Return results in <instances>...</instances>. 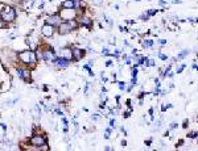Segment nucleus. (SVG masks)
<instances>
[{
  "label": "nucleus",
  "mask_w": 198,
  "mask_h": 151,
  "mask_svg": "<svg viewBox=\"0 0 198 151\" xmlns=\"http://www.w3.org/2000/svg\"><path fill=\"white\" fill-rule=\"evenodd\" d=\"M61 8L62 9H75L74 0H63L61 3Z\"/></svg>",
  "instance_id": "13"
},
{
  "label": "nucleus",
  "mask_w": 198,
  "mask_h": 151,
  "mask_svg": "<svg viewBox=\"0 0 198 151\" xmlns=\"http://www.w3.org/2000/svg\"><path fill=\"white\" fill-rule=\"evenodd\" d=\"M102 54H103L104 57H107V55H111V53H110V50H108V47H107V46H104V47L102 49Z\"/></svg>",
  "instance_id": "30"
},
{
  "label": "nucleus",
  "mask_w": 198,
  "mask_h": 151,
  "mask_svg": "<svg viewBox=\"0 0 198 151\" xmlns=\"http://www.w3.org/2000/svg\"><path fill=\"white\" fill-rule=\"evenodd\" d=\"M99 108H101V109H104V108H106V100H104V101H102V103L99 104Z\"/></svg>",
  "instance_id": "44"
},
{
  "label": "nucleus",
  "mask_w": 198,
  "mask_h": 151,
  "mask_svg": "<svg viewBox=\"0 0 198 151\" xmlns=\"http://www.w3.org/2000/svg\"><path fill=\"white\" fill-rule=\"evenodd\" d=\"M153 151H157V150H153Z\"/></svg>",
  "instance_id": "57"
},
{
  "label": "nucleus",
  "mask_w": 198,
  "mask_h": 151,
  "mask_svg": "<svg viewBox=\"0 0 198 151\" xmlns=\"http://www.w3.org/2000/svg\"><path fill=\"white\" fill-rule=\"evenodd\" d=\"M29 145L33 146V147H40L42 145H46L48 143V138H46V134L44 133H33L31 135V138L28 139Z\"/></svg>",
  "instance_id": "4"
},
{
  "label": "nucleus",
  "mask_w": 198,
  "mask_h": 151,
  "mask_svg": "<svg viewBox=\"0 0 198 151\" xmlns=\"http://www.w3.org/2000/svg\"><path fill=\"white\" fill-rule=\"evenodd\" d=\"M122 54H123V53H122V50H119V49H115L114 53H111V57H114V58H116V59H118V58L122 57Z\"/></svg>",
  "instance_id": "20"
},
{
  "label": "nucleus",
  "mask_w": 198,
  "mask_h": 151,
  "mask_svg": "<svg viewBox=\"0 0 198 151\" xmlns=\"http://www.w3.org/2000/svg\"><path fill=\"white\" fill-rule=\"evenodd\" d=\"M111 133H112V129L110 128V126L104 129V135H103L104 139H110V138H111Z\"/></svg>",
  "instance_id": "18"
},
{
  "label": "nucleus",
  "mask_w": 198,
  "mask_h": 151,
  "mask_svg": "<svg viewBox=\"0 0 198 151\" xmlns=\"http://www.w3.org/2000/svg\"><path fill=\"white\" fill-rule=\"evenodd\" d=\"M131 84L132 86H138V78H131Z\"/></svg>",
  "instance_id": "37"
},
{
  "label": "nucleus",
  "mask_w": 198,
  "mask_h": 151,
  "mask_svg": "<svg viewBox=\"0 0 198 151\" xmlns=\"http://www.w3.org/2000/svg\"><path fill=\"white\" fill-rule=\"evenodd\" d=\"M197 57H198V53H197Z\"/></svg>",
  "instance_id": "58"
},
{
  "label": "nucleus",
  "mask_w": 198,
  "mask_h": 151,
  "mask_svg": "<svg viewBox=\"0 0 198 151\" xmlns=\"http://www.w3.org/2000/svg\"><path fill=\"white\" fill-rule=\"evenodd\" d=\"M122 146H123V147H124V146H127V141H126V139L122 141Z\"/></svg>",
  "instance_id": "52"
},
{
  "label": "nucleus",
  "mask_w": 198,
  "mask_h": 151,
  "mask_svg": "<svg viewBox=\"0 0 198 151\" xmlns=\"http://www.w3.org/2000/svg\"><path fill=\"white\" fill-rule=\"evenodd\" d=\"M157 57H158V59H160V60H167L168 59V55L164 54V53H161V51L157 53Z\"/></svg>",
  "instance_id": "24"
},
{
  "label": "nucleus",
  "mask_w": 198,
  "mask_h": 151,
  "mask_svg": "<svg viewBox=\"0 0 198 151\" xmlns=\"http://www.w3.org/2000/svg\"><path fill=\"white\" fill-rule=\"evenodd\" d=\"M149 19H151V16H149L148 13H147V11L144 12L143 14H140V20H143V21H148Z\"/></svg>",
  "instance_id": "23"
},
{
  "label": "nucleus",
  "mask_w": 198,
  "mask_h": 151,
  "mask_svg": "<svg viewBox=\"0 0 198 151\" xmlns=\"http://www.w3.org/2000/svg\"><path fill=\"white\" fill-rule=\"evenodd\" d=\"M115 40H116V38H115V37H110L108 43H110V45H115Z\"/></svg>",
  "instance_id": "42"
},
{
  "label": "nucleus",
  "mask_w": 198,
  "mask_h": 151,
  "mask_svg": "<svg viewBox=\"0 0 198 151\" xmlns=\"http://www.w3.org/2000/svg\"><path fill=\"white\" fill-rule=\"evenodd\" d=\"M178 128V124L177 122H172L169 125V130H174V129H177Z\"/></svg>",
  "instance_id": "34"
},
{
  "label": "nucleus",
  "mask_w": 198,
  "mask_h": 151,
  "mask_svg": "<svg viewBox=\"0 0 198 151\" xmlns=\"http://www.w3.org/2000/svg\"><path fill=\"white\" fill-rule=\"evenodd\" d=\"M102 117H101V114H98V113H95V114H92L91 116V120L94 121V122H97V121H99L101 120Z\"/></svg>",
  "instance_id": "31"
},
{
  "label": "nucleus",
  "mask_w": 198,
  "mask_h": 151,
  "mask_svg": "<svg viewBox=\"0 0 198 151\" xmlns=\"http://www.w3.org/2000/svg\"><path fill=\"white\" fill-rule=\"evenodd\" d=\"M174 74H176V72H172V71H170L169 74H168V76H167V78H169V79H172V78L174 76Z\"/></svg>",
  "instance_id": "47"
},
{
  "label": "nucleus",
  "mask_w": 198,
  "mask_h": 151,
  "mask_svg": "<svg viewBox=\"0 0 198 151\" xmlns=\"http://www.w3.org/2000/svg\"><path fill=\"white\" fill-rule=\"evenodd\" d=\"M161 124H163V120H161V118L156 120L155 122H153V129H152V130H153V131H157L158 129L161 128Z\"/></svg>",
  "instance_id": "16"
},
{
  "label": "nucleus",
  "mask_w": 198,
  "mask_h": 151,
  "mask_svg": "<svg viewBox=\"0 0 198 151\" xmlns=\"http://www.w3.org/2000/svg\"><path fill=\"white\" fill-rule=\"evenodd\" d=\"M192 69H193V70H197V71H198V65H197V63H193V65H192Z\"/></svg>",
  "instance_id": "48"
},
{
  "label": "nucleus",
  "mask_w": 198,
  "mask_h": 151,
  "mask_svg": "<svg viewBox=\"0 0 198 151\" xmlns=\"http://www.w3.org/2000/svg\"><path fill=\"white\" fill-rule=\"evenodd\" d=\"M57 55L65 58V59H67V60H73V47H70V46H63V47H61L60 50H58Z\"/></svg>",
  "instance_id": "10"
},
{
  "label": "nucleus",
  "mask_w": 198,
  "mask_h": 151,
  "mask_svg": "<svg viewBox=\"0 0 198 151\" xmlns=\"http://www.w3.org/2000/svg\"><path fill=\"white\" fill-rule=\"evenodd\" d=\"M112 65H114V62H112V59H107V60H106V67H111Z\"/></svg>",
  "instance_id": "40"
},
{
  "label": "nucleus",
  "mask_w": 198,
  "mask_h": 151,
  "mask_svg": "<svg viewBox=\"0 0 198 151\" xmlns=\"http://www.w3.org/2000/svg\"><path fill=\"white\" fill-rule=\"evenodd\" d=\"M148 113H149V116H151V121H155V108H153V106L149 108Z\"/></svg>",
  "instance_id": "25"
},
{
  "label": "nucleus",
  "mask_w": 198,
  "mask_h": 151,
  "mask_svg": "<svg viewBox=\"0 0 198 151\" xmlns=\"http://www.w3.org/2000/svg\"><path fill=\"white\" fill-rule=\"evenodd\" d=\"M186 137H188V138H190V139H194V138H198V131H189Z\"/></svg>",
  "instance_id": "22"
},
{
  "label": "nucleus",
  "mask_w": 198,
  "mask_h": 151,
  "mask_svg": "<svg viewBox=\"0 0 198 151\" xmlns=\"http://www.w3.org/2000/svg\"><path fill=\"white\" fill-rule=\"evenodd\" d=\"M61 14L63 21H70V20H77L79 13L75 9H62L61 12H58Z\"/></svg>",
  "instance_id": "8"
},
{
  "label": "nucleus",
  "mask_w": 198,
  "mask_h": 151,
  "mask_svg": "<svg viewBox=\"0 0 198 151\" xmlns=\"http://www.w3.org/2000/svg\"><path fill=\"white\" fill-rule=\"evenodd\" d=\"M40 33H41V36H42L44 38H53L54 37V34L57 33V28L49 25V24H44V25L41 26Z\"/></svg>",
  "instance_id": "7"
},
{
  "label": "nucleus",
  "mask_w": 198,
  "mask_h": 151,
  "mask_svg": "<svg viewBox=\"0 0 198 151\" xmlns=\"http://www.w3.org/2000/svg\"><path fill=\"white\" fill-rule=\"evenodd\" d=\"M104 151H111V148H110V146H106V147H104Z\"/></svg>",
  "instance_id": "54"
},
{
  "label": "nucleus",
  "mask_w": 198,
  "mask_h": 151,
  "mask_svg": "<svg viewBox=\"0 0 198 151\" xmlns=\"http://www.w3.org/2000/svg\"><path fill=\"white\" fill-rule=\"evenodd\" d=\"M110 128L112 129V130H114L115 128H116V120H115V118H110Z\"/></svg>",
  "instance_id": "29"
},
{
  "label": "nucleus",
  "mask_w": 198,
  "mask_h": 151,
  "mask_svg": "<svg viewBox=\"0 0 198 151\" xmlns=\"http://www.w3.org/2000/svg\"><path fill=\"white\" fill-rule=\"evenodd\" d=\"M145 95H147L145 92H144V91H141L140 93L138 95V99H139V100H144V97H145Z\"/></svg>",
  "instance_id": "36"
},
{
  "label": "nucleus",
  "mask_w": 198,
  "mask_h": 151,
  "mask_svg": "<svg viewBox=\"0 0 198 151\" xmlns=\"http://www.w3.org/2000/svg\"><path fill=\"white\" fill-rule=\"evenodd\" d=\"M70 62L72 60H67V59H65V58H62V57H58L57 55V59L54 60V67L57 70H65V69H67L70 66Z\"/></svg>",
  "instance_id": "11"
},
{
  "label": "nucleus",
  "mask_w": 198,
  "mask_h": 151,
  "mask_svg": "<svg viewBox=\"0 0 198 151\" xmlns=\"http://www.w3.org/2000/svg\"><path fill=\"white\" fill-rule=\"evenodd\" d=\"M32 148H33V151H49V145L46 143V145H42L40 147H33L32 146Z\"/></svg>",
  "instance_id": "17"
},
{
  "label": "nucleus",
  "mask_w": 198,
  "mask_h": 151,
  "mask_svg": "<svg viewBox=\"0 0 198 151\" xmlns=\"http://www.w3.org/2000/svg\"><path fill=\"white\" fill-rule=\"evenodd\" d=\"M185 69H186V65H185V63H181L177 69H176V74H182V71H184Z\"/></svg>",
  "instance_id": "21"
},
{
  "label": "nucleus",
  "mask_w": 198,
  "mask_h": 151,
  "mask_svg": "<svg viewBox=\"0 0 198 151\" xmlns=\"http://www.w3.org/2000/svg\"><path fill=\"white\" fill-rule=\"evenodd\" d=\"M184 143H185L184 139H180L177 143H176V147H178V146H184Z\"/></svg>",
  "instance_id": "43"
},
{
  "label": "nucleus",
  "mask_w": 198,
  "mask_h": 151,
  "mask_svg": "<svg viewBox=\"0 0 198 151\" xmlns=\"http://www.w3.org/2000/svg\"><path fill=\"white\" fill-rule=\"evenodd\" d=\"M120 131H122V133L124 134V135H127V131H126V129H124L123 126H120Z\"/></svg>",
  "instance_id": "49"
},
{
  "label": "nucleus",
  "mask_w": 198,
  "mask_h": 151,
  "mask_svg": "<svg viewBox=\"0 0 198 151\" xmlns=\"http://www.w3.org/2000/svg\"><path fill=\"white\" fill-rule=\"evenodd\" d=\"M78 28H79V24H78L77 20L62 21V24L57 28V33L60 36H66V34H70L72 32L78 30Z\"/></svg>",
  "instance_id": "2"
},
{
  "label": "nucleus",
  "mask_w": 198,
  "mask_h": 151,
  "mask_svg": "<svg viewBox=\"0 0 198 151\" xmlns=\"http://www.w3.org/2000/svg\"><path fill=\"white\" fill-rule=\"evenodd\" d=\"M135 1H141V0H135Z\"/></svg>",
  "instance_id": "56"
},
{
  "label": "nucleus",
  "mask_w": 198,
  "mask_h": 151,
  "mask_svg": "<svg viewBox=\"0 0 198 151\" xmlns=\"http://www.w3.org/2000/svg\"><path fill=\"white\" fill-rule=\"evenodd\" d=\"M167 43H168L167 40H158V45H160V46H165Z\"/></svg>",
  "instance_id": "39"
},
{
  "label": "nucleus",
  "mask_w": 198,
  "mask_h": 151,
  "mask_svg": "<svg viewBox=\"0 0 198 151\" xmlns=\"http://www.w3.org/2000/svg\"><path fill=\"white\" fill-rule=\"evenodd\" d=\"M118 87H119V89H120L122 92L123 91H127V83L126 82H123V80H122V82H118Z\"/></svg>",
  "instance_id": "19"
},
{
  "label": "nucleus",
  "mask_w": 198,
  "mask_h": 151,
  "mask_svg": "<svg viewBox=\"0 0 198 151\" xmlns=\"http://www.w3.org/2000/svg\"><path fill=\"white\" fill-rule=\"evenodd\" d=\"M16 72H17V76L20 78L21 80H24L25 83L32 82V74L28 67H25V66H17V67H16Z\"/></svg>",
  "instance_id": "5"
},
{
  "label": "nucleus",
  "mask_w": 198,
  "mask_h": 151,
  "mask_svg": "<svg viewBox=\"0 0 198 151\" xmlns=\"http://www.w3.org/2000/svg\"><path fill=\"white\" fill-rule=\"evenodd\" d=\"M170 3L172 4H181L182 3V0H170Z\"/></svg>",
  "instance_id": "45"
},
{
  "label": "nucleus",
  "mask_w": 198,
  "mask_h": 151,
  "mask_svg": "<svg viewBox=\"0 0 198 151\" xmlns=\"http://www.w3.org/2000/svg\"><path fill=\"white\" fill-rule=\"evenodd\" d=\"M168 3H169V0H158V4H160L163 8H165V7L168 5Z\"/></svg>",
  "instance_id": "32"
},
{
  "label": "nucleus",
  "mask_w": 198,
  "mask_h": 151,
  "mask_svg": "<svg viewBox=\"0 0 198 151\" xmlns=\"http://www.w3.org/2000/svg\"><path fill=\"white\" fill-rule=\"evenodd\" d=\"M131 112L132 111H126V112H123V118H129V116H131Z\"/></svg>",
  "instance_id": "33"
},
{
  "label": "nucleus",
  "mask_w": 198,
  "mask_h": 151,
  "mask_svg": "<svg viewBox=\"0 0 198 151\" xmlns=\"http://www.w3.org/2000/svg\"><path fill=\"white\" fill-rule=\"evenodd\" d=\"M170 108H173L172 104H163V106H161V112H165V111H168V109H170Z\"/></svg>",
  "instance_id": "28"
},
{
  "label": "nucleus",
  "mask_w": 198,
  "mask_h": 151,
  "mask_svg": "<svg viewBox=\"0 0 198 151\" xmlns=\"http://www.w3.org/2000/svg\"><path fill=\"white\" fill-rule=\"evenodd\" d=\"M188 126H189V120H184V122H182V129H188Z\"/></svg>",
  "instance_id": "38"
},
{
  "label": "nucleus",
  "mask_w": 198,
  "mask_h": 151,
  "mask_svg": "<svg viewBox=\"0 0 198 151\" xmlns=\"http://www.w3.org/2000/svg\"><path fill=\"white\" fill-rule=\"evenodd\" d=\"M155 87L156 88H161V83H160V79H158V78L155 79Z\"/></svg>",
  "instance_id": "35"
},
{
  "label": "nucleus",
  "mask_w": 198,
  "mask_h": 151,
  "mask_svg": "<svg viewBox=\"0 0 198 151\" xmlns=\"http://www.w3.org/2000/svg\"><path fill=\"white\" fill-rule=\"evenodd\" d=\"M123 45H124V46H129V42H128V41H124Z\"/></svg>",
  "instance_id": "55"
},
{
  "label": "nucleus",
  "mask_w": 198,
  "mask_h": 151,
  "mask_svg": "<svg viewBox=\"0 0 198 151\" xmlns=\"http://www.w3.org/2000/svg\"><path fill=\"white\" fill-rule=\"evenodd\" d=\"M17 17V13H16V9L13 7H9V5H6L3 7V9L0 11V20L6 23L7 25L8 24H12Z\"/></svg>",
  "instance_id": "3"
},
{
  "label": "nucleus",
  "mask_w": 198,
  "mask_h": 151,
  "mask_svg": "<svg viewBox=\"0 0 198 151\" xmlns=\"http://www.w3.org/2000/svg\"><path fill=\"white\" fill-rule=\"evenodd\" d=\"M35 113H36V117H40L41 116V108L38 104H36L35 105Z\"/></svg>",
  "instance_id": "26"
},
{
  "label": "nucleus",
  "mask_w": 198,
  "mask_h": 151,
  "mask_svg": "<svg viewBox=\"0 0 198 151\" xmlns=\"http://www.w3.org/2000/svg\"><path fill=\"white\" fill-rule=\"evenodd\" d=\"M141 45H143L144 49H151V47H153V45H155V41L153 40H143L141 41Z\"/></svg>",
  "instance_id": "15"
},
{
  "label": "nucleus",
  "mask_w": 198,
  "mask_h": 151,
  "mask_svg": "<svg viewBox=\"0 0 198 151\" xmlns=\"http://www.w3.org/2000/svg\"><path fill=\"white\" fill-rule=\"evenodd\" d=\"M78 24H79V26H85V28H87L89 30H91L92 26H94V21H92V19L90 17V16H87L86 13H82L78 16L77 19Z\"/></svg>",
  "instance_id": "6"
},
{
  "label": "nucleus",
  "mask_w": 198,
  "mask_h": 151,
  "mask_svg": "<svg viewBox=\"0 0 198 151\" xmlns=\"http://www.w3.org/2000/svg\"><path fill=\"white\" fill-rule=\"evenodd\" d=\"M164 137H169V130H167L165 133H164Z\"/></svg>",
  "instance_id": "53"
},
{
  "label": "nucleus",
  "mask_w": 198,
  "mask_h": 151,
  "mask_svg": "<svg viewBox=\"0 0 198 151\" xmlns=\"http://www.w3.org/2000/svg\"><path fill=\"white\" fill-rule=\"evenodd\" d=\"M6 25H7L6 23H3V21L0 20V30H1V29H3V28H4V26H6Z\"/></svg>",
  "instance_id": "46"
},
{
  "label": "nucleus",
  "mask_w": 198,
  "mask_h": 151,
  "mask_svg": "<svg viewBox=\"0 0 198 151\" xmlns=\"http://www.w3.org/2000/svg\"><path fill=\"white\" fill-rule=\"evenodd\" d=\"M62 17H61L60 13H53V14H49L48 17L45 19V24H49V25L54 26V28H58V26L62 24Z\"/></svg>",
  "instance_id": "9"
},
{
  "label": "nucleus",
  "mask_w": 198,
  "mask_h": 151,
  "mask_svg": "<svg viewBox=\"0 0 198 151\" xmlns=\"http://www.w3.org/2000/svg\"><path fill=\"white\" fill-rule=\"evenodd\" d=\"M119 30H120L122 33H127V30H128V29H127V28H124L123 25H119Z\"/></svg>",
  "instance_id": "41"
},
{
  "label": "nucleus",
  "mask_w": 198,
  "mask_h": 151,
  "mask_svg": "<svg viewBox=\"0 0 198 151\" xmlns=\"http://www.w3.org/2000/svg\"><path fill=\"white\" fill-rule=\"evenodd\" d=\"M145 145H147V146H151V145H152V139L145 141Z\"/></svg>",
  "instance_id": "50"
},
{
  "label": "nucleus",
  "mask_w": 198,
  "mask_h": 151,
  "mask_svg": "<svg viewBox=\"0 0 198 151\" xmlns=\"http://www.w3.org/2000/svg\"><path fill=\"white\" fill-rule=\"evenodd\" d=\"M147 13H148L151 17H152V16H156V14L158 13V11H157V9H153V8H152V9H148V11H147Z\"/></svg>",
  "instance_id": "27"
},
{
  "label": "nucleus",
  "mask_w": 198,
  "mask_h": 151,
  "mask_svg": "<svg viewBox=\"0 0 198 151\" xmlns=\"http://www.w3.org/2000/svg\"><path fill=\"white\" fill-rule=\"evenodd\" d=\"M86 55V50L81 47H73V60L75 62H79L82 58H85Z\"/></svg>",
  "instance_id": "12"
},
{
  "label": "nucleus",
  "mask_w": 198,
  "mask_h": 151,
  "mask_svg": "<svg viewBox=\"0 0 198 151\" xmlns=\"http://www.w3.org/2000/svg\"><path fill=\"white\" fill-rule=\"evenodd\" d=\"M17 60L21 66H25L28 69H35L38 63V58L35 50H24V51L17 53Z\"/></svg>",
  "instance_id": "1"
},
{
  "label": "nucleus",
  "mask_w": 198,
  "mask_h": 151,
  "mask_svg": "<svg viewBox=\"0 0 198 151\" xmlns=\"http://www.w3.org/2000/svg\"><path fill=\"white\" fill-rule=\"evenodd\" d=\"M0 126H1V128H3V130H4V131L7 130V125H6V124H0Z\"/></svg>",
  "instance_id": "51"
},
{
  "label": "nucleus",
  "mask_w": 198,
  "mask_h": 151,
  "mask_svg": "<svg viewBox=\"0 0 198 151\" xmlns=\"http://www.w3.org/2000/svg\"><path fill=\"white\" fill-rule=\"evenodd\" d=\"M189 54H190V50H182L181 53H178L177 54V57H176V59H177V62L178 60H181V59H184V58H186V57H189Z\"/></svg>",
  "instance_id": "14"
}]
</instances>
